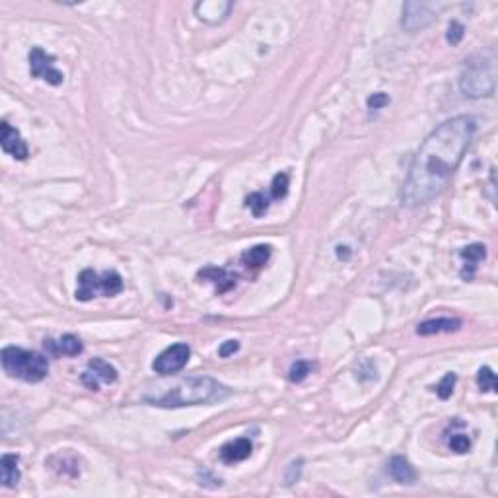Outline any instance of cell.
I'll list each match as a JSON object with an SVG mask.
<instances>
[{
    "label": "cell",
    "instance_id": "cell-1",
    "mask_svg": "<svg viewBox=\"0 0 498 498\" xmlns=\"http://www.w3.org/2000/svg\"><path fill=\"white\" fill-rule=\"evenodd\" d=\"M475 131L477 123L473 117L458 115L438 125L426 136L403 183V207H423L446 191L473 140Z\"/></svg>",
    "mask_w": 498,
    "mask_h": 498
},
{
    "label": "cell",
    "instance_id": "cell-2",
    "mask_svg": "<svg viewBox=\"0 0 498 498\" xmlns=\"http://www.w3.org/2000/svg\"><path fill=\"white\" fill-rule=\"evenodd\" d=\"M228 395V388H224L212 377H187L175 384L173 388L164 391L162 395L145 399L156 407H191V405H207V403L220 401Z\"/></svg>",
    "mask_w": 498,
    "mask_h": 498
},
{
    "label": "cell",
    "instance_id": "cell-3",
    "mask_svg": "<svg viewBox=\"0 0 498 498\" xmlns=\"http://www.w3.org/2000/svg\"><path fill=\"white\" fill-rule=\"evenodd\" d=\"M497 51L490 47L465 61L460 74V90L467 97H488L497 90Z\"/></svg>",
    "mask_w": 498,
    "mask_h": 498
},
{
    "label": "cell",
    "instance_id": "cell-4",
    "mask_svg": "<svg viewBox=\"0 0 498 498\" xmlns=\"http://www.w3.org/2000/svg\"><path fill=\"white\" fill-rule=\"evenodd\" d=\"M2 368L8 376L37 384L49 374V362L43 354L24 351L18 347H6L2 351Z\"/></svg>",
    "mask_w": 498,
    "mask_h": 498
},
{
    "label": "cell",
    "instance_id": "cell-5",
    "mask_svg": "<svg viewBox=\"0 0 498 498\" xmlns=\"http://www.w3.org/2000/svg\"><path fill=\"white\" fill-rule=\"evenodd\" d=\"M189 356H191V349H189L185 343L171 345V347H168L164 353L158 354V358L152 362V370H154L156 374H160V376L177 374V372H182L183 368L187 366Z\"/></svg>",
    "mask_w": 498,
    "mask_h": 498
},
{
    "label": "cell",
    "instance_id": "cell-6",
    "mask_svg": "<svg viewBox=\"0 0 498 498\" xmlns=\"http://www.w3.org/2000/svg\"><path fill=\"white\" fill-rule=\"evenodd\" d=\"M29 73L34 78L45 80L51 86H61L64 80L61 71L55 69V57L47 55L41 47H34L29 51Z\"/></svg>",
    "mask_w": 498,
    "mask_h": 498
},
{
    "label": "cell",
    "instance_id": "cell-7",
    "mask_svg": "<svg viewBox=\"0 0 498 498\" xmlns=\"http://www.w3.org/2000/svg\"><path fill=\"white\" fill-rule=\"evenodd\" d=\"M440 6L436 4H428V2H407L403 6V27H407L409 32H419L426 25H430L436 18Z\"/></svg>",
    "mask_w": 498,
    "mask_h": 498
},
{
    "label": "cell",
    "instance_id": "cell-8",
    "mask_svg": "<svg viewBox=\"0 0 498 498\" xmlns=\"http://www.w3.org/2000/svg\"><path fill=\"white\" fill-rule=\"evenodd\" d=\"M232 8H234V4L226 0H203V2L195 4V14L199 20H203L207 24H220L228 18Z\"/></svg>",
    "mask_w": 498,
    "mask_h": 498
},
{
    "label": "cell",
    "instance_id": "cell-9",
    "mask_svg": "<svg viewBox=\"0 0 498 498\" xmlns=\"http://www.w3.org/2000/svg\"><path fill=\"white\" fill-rule=\"evenodd\" d=\"M2 129V136H0V145H2V150L6 154H10L12 158L16 160H25L27 158V146L22 140V134L18 133V129H14L12 125H8L6 121H2L0 125Z\"/></svg>",
    "mask_w": 498,
    "mask_h": 498
},
{
    "label": "cell",
    "instance_id": "cell-10",
    "mask_svg": "<svg viewBox=\"0 0 498 498\" xmlns=\"http://www.w3.org/2000/svg\"><path fill=\"white\" fill-rule=\"evenodd\" d=\"M460 257L463 259V269H462V279L471 280L477 273V265L481 261H485L486 257V247L483 243H471L467 247H463L460 251Z\"/></svg>",
    "mask_w": 498,
    "mask_h": 498
},
{
    "label": "cell",
    "instance_id": "cell-11",
    "mask_svg": "<svg viewBox=\"0 0 498 498\" xmlns=\"http://www.w3.org/2000/svg\"><path fill=\"white\" fill-rule=\"evenodd\" d=\"M251 451H253V444L249 442V438H238L220 448V460L224 463H240L247 460Z\"/></svg>",
    "mask_w": 498,
    "mask_h": 498
},
{
    "label": "cell",
    "instance_id": "cell-12",
    "mask_svg": "<svg viewBox=\"0 0 498 498\" xmlns=\"http://www.w3.org/2000/svg\"><path fill=\"white\" fill-rule=\"evenodd\" d=\"M462 327V319L456 317H438V319H428L419 323L416 327V335L421 337H428V335H438V333H451Z\"/></svg>",
    "mask_w": 498,
    "mask_h": 498
},
{
    "label": "cell",
    "instance_id": "cell-13",
    "mask_svg": "<svg viewBox=\"0 0 498 498\" xmlns=\"http://www.w3.org/2000/svg\"><path fill=\"white\" fill-rule=\"evenodd\" d=\"M389 469V475H391V479L393 481H397L399 485H413L414 481H416V471H414V467L411 465L409 460H405L403 456H395V458H391V462L388 465Z\"/></svg>",
    "mask_w": 498,
    "mask_h": 498
},
{
    "label": "cell",
    "instance_id": "cell-14",
    "mask_svg": "<svg viewBox=\"0 0 498 498\" xmlns=\"http://www.w3.org/2000/svg\"><path fill=\"white\" fill-rule=\"evenodd\" d=\"M199 277L205 280H210V282L216 286V290L219 292L232 290V288L236 286V280H238V277H236L234 273L226 271V269H219V267L203 269V271L199 273Z\"/></svg>",
    "mask_w": 498,
    "mask_h": 498
},
{
    "label": "cell",
    "instance_id": "cell-15",
    "mask_svg": "<svg viewBox=\"0 0 498 498\" xmlns=\"http://www.w3.org/2000/svg\"><path fill=\"white\" fill-rule=\"evenodd\" d=\"M99 292V275L94 273L92 269H86L78 277V290H76V300L80 302H90L92 298H96Z\"/></svg>",
    "mask_w": 498,
    "mask_h": 498
},
{
    "label": "cell",
    "instance_id": "cell-16",
    "mask_svg": "<svg viewBox=\"0 0 498 498\" xmlns=\"http://www.w3.org/2000/svg\"><path fill=\"white\" fill-rule=\"evenodd\" d=\"M45 349L53 354H66V356H76L84 351L82 343L74 335H62L59 340H45Z\"/></svg>",
    "mask_w": 498,
    "mask_h": 498
},
{
    "label": "cell",
    "instance_id": "cell-17",
    "mask_svg": "<svg viewBox=\"0 0 498 498\" xmlns=\"http://www.w3.org/2000/svg\"><path fill=\"white\" fill-rule=\"evenodd\" d=\"M20 458L14 453H4L0 462V473H2V485L12 488L20 483V469H18Z\"/></svg>",
    "mask_w": 498,
    "mask_h": 498
},
{
    "label": "cell",
    "instance_id": "cell-18",
    "mask_svg": "<svg viewBox=\"0 0 498 498\" xmlns=\"http://www.w3.org/2000/svg\"><path fill=\"white\" fill-rule=\"evenodd\" d=\"M271 245H256L242 256V263L247 269H261L271 259Z\"/></svg>",
    "mask_w": 498,
    "mask_h": 498
},
{
    "label": "cell",
    "instance_id": "cell-19",
    "mask_svg": "<svg viewBox=\"0 0 498 498\" xmlns=\"http://www.w3.org/2000/svg\"><path fill=\"white\" fill-rule=\"evenodd\" d=\"M88 370H90L101 384H115V382H117V370H115L110 362L101 360V358L90 360Z\"/></svg>",
    "mask_w": 498,
    "mask_h": 498
},
{
    "label": "cell",
    "instance_id": "cell-20",
    "mask_svg": "<svg viewBox=\"0 0 498 498\" xmlns=\"http://www.w3.org/2000/svg\"><path fill=\"white\" fill-rule=\"evenodd\" d=\"M123 290V279L115 273V271H108L99 277V292L103 296H117Z\"/></svg>",
    "mask_w": 498,
    "mask_h": 498
},
{
    "label": "cell",
    "instance_id": "cell-21",
    "mask_svg": "<svg viewBox=\"0 0 498 498\" xmlns=\"http://www.w3.org/2000/svg\"><path fill=\"white\" fill-rule=\"evenodd\" d=\"M245 205L251 208L253 216H257V219H259V216H263V214L267 212L269 199L263 193H251L249 197H247Z\"/></svg>",
    "mask_w": 498,
    "mask_h": 498
},
{
    "label": "cell",
    "instance_id": "cell-22",
    "mask_svg": "<svg viewBox=\"0 0 498 498\" xmlns=\"http://www.w3.org/2000/svg\"><path fill=\"white\" fill-rule=\"evenodd\" d=\"M477 386L481 388V391H497V377L488 366L477 372Z\"/></svg>",
    "mask_w": 498,
    "mask_h": 498
},
{
    "label": "cell",
    "instance_id": "cell-23",
    "mask_svg": "<svg viewBox=\"0 0 498 498\" xmlns=\"http://www.w3.org/2000/svg\"><path fill=\"white\" fill-rule=\"evenodd\" d=\"M288 185H290V179L286 173H277L273 177V183H271V195L273 199H284L286 193H288Z\"/></svg>",
    "mask_w": 498,
    "mask_h": 498
},
{
    "label": "cell",
    "instance_id": "cell-24",
    "mask_svg": "<svg viewBox=\"0 0 498 498\" xmlns=\"http://www.w3.org/2000/svg\"><path fill=\"white\" fill-rule=\"evenodd\" d=\"M456 382H458V376L453 374V372H448L446 376L442 377V382L436 386V393L440 399H450L451 393H453V386H456Z\"/></svg>",
    "mask_w": 498,
    "mask_h": 498
},
{
    "label": "cell",
    "instance_id": "cell-25",
    "mask_svg": "<svg viewBox=\"0 0 498 498\" xmlns=\"http://www.w3.org/2000/svg\"><path fill=\"white\" fill-rule=\"evenodd\" d=\"M310 372H312V364L308 360H298V362L292 364L290 372H288V379L294 382V384H300V382H304L308 377Z\"/></svg>",
    "mask_w": 498,
    "mask_h": 498
},
{
    "label": "cell",
    "instance_id": "cell-26",
    "mask_svg": "<svg viewBox=\"0 0 498 498\" xmlns=\"http://www.w3.org/2000/svg\"><path fill=\"white\" fill-rule=\"evenodd\" d=\"M450 450L456 453H467L471 450V440L465 434H453L450 438Z\"/></svg>",
    "mask_w": 498,
    "mask_h": 498
},
{
    "label": "cell",
    "instance_id": "cell-27",
    "mask_svg": "<svg viewBox=\"0 0 498 498\" xmlns=\"http://www.w3.org/2000/svg\"><path fill=\"white\" fill-rule=\"evenodd\" d=\"M302 465H304L302 460H296V462H292L290 465L286 467V473H284V483H286V485H292V483H296V481L300 479V475H302Z\"/></svg>",
    "mask_w": 498,
    "mask_h": 498
},
{
    "label": "cell",
    "instance_id": "cell-28",
    "mask_svg": "<svg viewBox=\"0 0 498 498\" xmlns=\"http://www.w3.org/2000/svg\"><path fill=\"white\" fill-rule=\"evenodd\" d=\"M465 36V27H463L460 22H451L450 27H448V34H446V39H448V43L451 45H458L460 41L463 39Z\"/></svg>",
    "mask_w": 498,
    "mask_h": 498
},
{
    "label": "cell",
    "instance_id": "cell-29",
    "mask_svg": "<svg viewBox=\"0 0 498 498\" xmlns=\"http://www.w3.org/2000/svg\"><path fill=\"white\" fill-rule=\"evenodd\" d=\"M366 103H368L370 110H382V108H386L389 103V96L384 94V92H377V94H372V96L368 97Z\"/></svg>",
    "mask_w": 498,
    "mask_h": 498
},
{
    "label": "cell",
    "instance_id": "cell-30",
    "mask_svg": "<svg viewBox=\"0 0 498 498\" xmlns=\"http://www.w3.org/2000/svg\"><path fill=\"white\" fill-rule=\"evenodd\" d=\"M238 351H240V343H238V340H226V343L219 349V354L222 358H228V356H232L234 353H238Z\"/></svg>",
    "mask_w": 498,
    "mask_h": 498
},
{
    "label": "cell",
    "instance_id": "cell-31",
    "mask_svg": "<svg viewBox=\"0 0 498 498\" xmlns=\"http://www.w3.org/2000/svg\"><path fill=\"white\" fill-rule=\"evenodd\" d=\"M82 382H84L86 388L92 389V391H97V389H99V384H101V382H99V379H97V377L94 376L90 370H86L84 374H82Z\"/></svg>",
    "mask_w": 498,
    "mask_h": 498
}]
</instances>
